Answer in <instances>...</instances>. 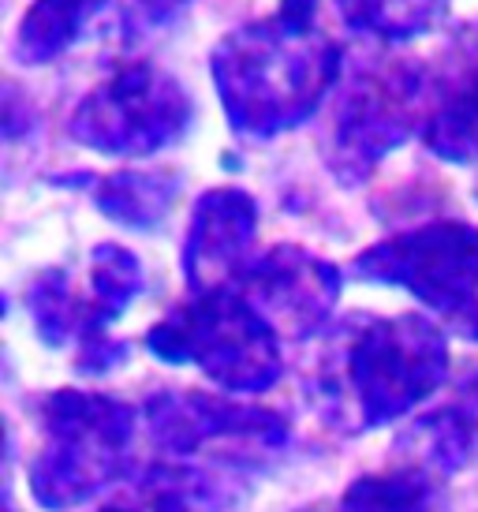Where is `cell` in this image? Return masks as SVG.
Here are the masks:
<instances>
[{
    "instance_id": "5b68a950",
    "label": "cell",
    "mask_w": 478,
    "mask_h": 512,
    "mask_svg": "<svg viewBox=\"0 0 478 512\" xmlns=\"http://www.w3.org/2000/svg\"><path fill=\"white\" fill-rule=\"evenodd\" d=\"M195 120V101L172 72L131 60L105 75L68 120L71 139L94 154L154 157L180 143Z\"/></svg>"
},
{
    "instance_id": "7c38bea8",
    "label": "cell",
    "mask_w": 478,
    "mask_h": 512,
    "mask_svg": "<svg viewBox=\"0 0 478 512\" xmlns=\"http://www.w3.org/2000/svg\"><path fill=\"white\" fill-rule=\"evenodd\" d=\"M422 139L445 161L478 165V57L467 60L434 98V109L422 124Z\"/></svg>"
},
{
    "instance_id": "4fadbf2b",
    "label": "cell",
    "mask_w": 478,
    "mask_h": 512,
    "mask_svg": "<svg viewBox=\"0 0 478 512\" xmlns=\"http://www.w3.org/2000/svg\"><path fill=\"white\" fill-rule=\"evenodd\" d=\"M98 8H105V0H34L15 27L12 57L27 68L57 60L83 38Z\"/></svg>"
},
{
    "instance_id": "8992f818",
    "label": "cell",
    "mask_w": 478,
    "mask_h": 512,
    "mask_svg": "<svg viewBox=\"0 0 478 512\" xmlns=\"http://www.w3.org/2000/svg\"><path fill=\"white\" fill-rule=\"evenodd\" d=\"M355 273L404 288L456 333L478 341V225L430 221L396 232L355 258Z\"/></svg>"
},
{
    "instance_id": "30bf717a",
    "label": "cell",
    "mask_w": 478,
    "mask_h": 512,
    "mask_svg": "<svg viewBox=\"0 0 478 512\" xmlns=\"http://www.w3.org/2000/svg\"><path fill=\"white\" fill-rule=\"evenodd\" d=\"M154 438L172 453H195L202 445L232 441L247 449H277L284 441V423L269 412L225 404L206 393H161L146 404Z\"/></svg>"
},
{
    "instance_id": "5bb4252c",
    "label": "cell",
    "mask_w": 478,
    "mask_h": 512,
    "mask_svg": "<svg viewBox=\"0 0 478 512\" xmlns=\"http://www.w3.org/2000/svg\"><path fill=\"white\" fill-rule=\"evenodd\" d=\"M441 475L422 464L363 475L340 498V512H441Z\"/></svg>"
},
{
    "instance_id": "6da1fadb",
    "label": "cell",
    "mask_w": 478,
    "mask_h": 512,
    "mask_svg": "<svg viewBox=\"0 0 478 512\" xmlns=\"http://www.w3.org/2000/svg\"><path fill=\"white\" fill-rule=\"evenodd\" d=\"M344 68V49L322 30V0H281L269 19L225 34L210 72L228 124L273 139L322 109Z\"/></svg>"
},
{
    "instance_id": "e0dca14e",
    "label": "cell",
    "mask_w": 478,
    "mask_h": 512,
    "mask_svg": "<svg viewBox=\"0 0 478 512\" xmlns=\"http://www.w3.org/2000/svg\"><path fill=\"white\" fill-rule=\"evenodd\" d=\"M187 4H191V0H124L116 19H120V27H124L127 34L139 38V34H150V30L172 23Z\"/></svg>"
},
{
    "instance_id": "ac0fdd59",
    "label": "cell",
    "mask_w": 478,
    "mask_h": 512,
    "mask_svg": "<svg viewBox=\"0 0 478 512\" xmlns=\"http://www.w3.org/2000/svg\"><path fill=\"white\" fill-rule=\"evenodd\" d=\"M101 512H142L139 505H109V509H101Z\"/></svg>"
},
{
    "instance_id": "277c9868",
    "label": "cell",
    "mask_w": 478,
    "mask_h": 512,
    "mask_svg": "<svg viewBox=\"0 0 478 512\" xmlns=\"http://www.w3.org/2000/svg\"><path fill=\"white\" fill-rule=\"evenodd\" d=\"M277 329L232 288L202 292L146 333V348L165 363H191L213 385L262 393L281 378Z\"/></svg>"
},
{
    "instance_id": "52a82bcc",
    "label": "cell",
    "mask_w": 478,
    "mask_h": 512,
    "mask_svg": "<svg viewBox=\"0 0 478 512\" xmlns=\"http://www.w3.org/2000/svg\"><path fill=\"white\" fill-rule=\"evenodd\" d=\"M426 79L415 64H389L366 72L352 83L333 113L329 157L337 176L363 180L378 169L396 146H404L422 131L426 116Z\"/></svg>"
},
{
    "instance_id": "2e32d148",
    "label": "cell",
    "mask_w": 478,
    "mask_h": 512,
    "mask_svg": "<svg viewBox=\"0 0 478 512\" xmlns=\"http://www.w3.org/2000/svg\"><path fill=\"white\" fill-rule=\"evenodd\" d=\"M449 0H333L337 15L352 30L385 38V42H408L419 38L437 23Z\"/></svg>"
},
{
    "instance_id": "3957f363",
    "label": "cell",
    "mask_w": 478,
    "mask_h": 512,
    "mask_svg": "<svg viewBox=\"0 0 478 512\" xmlns=\"http://www.w3.org/2000/svg\"><path fill=\"white\" fill-rule=\"evenodd\" d=\"M42 445L30 464V494L42 509H71L124 475L135 415L101 393L64 389L38 408Z\"/></svg>"
},
{
    "instance_id": "9c48e42d",
    "label": "cell",
    "mask_w": 478,
    "mask_h": 512,
    "mask_svg": "<svg viewBox=\"0 0 478 512\" xmlns=\"http://www.w3.org/2000/svg\"><path fill=\"white\" fill-rule=\"evenodd\" d=\"M258 236V206L243 187H210L198 195L191 225L183 236L180 266L191 296L228 288L251 266V247Z\"/></svg>"
},
{
    "instance_id": "9a60e30c",
    "label": "cell",
    "mask_w": 478,
    "mask_h": 512,
    "mask_svg": "<svg viewBox=\"0 0 478 512\" xmlns=\"http://www.w3.org/2000/svg\"><path fill=\"white\" fill-rule=\"evenodd\" d=\"M86 307L94 314V326L105 333L113 318L127 311V303L142 292V266L120 243H98L90 255V277H86Z\"/></svg>"
},
{
    "instance_id": "7a4b0ae2",
    "label": "cell",
    "mask_w": 478,
    "mask_h": 512,
    "mask_svg": "<svg viewBox=\"0 0 478 512\" xmlns=\"http://www.w3.org/2000/svg\"><path fill=\"white\" fill-rule=\"evenodd\" d=\"M449 374L445 333L422 314L352 318L325 367V389L352 419V430L393 423L434 393Z\"/></svg>"
},
{
    "instance_id": "8fae6325",
    "label": "cell",
    "mask_w": 478,
    "mask_h": 512,
    "mask_svg": "<svg viewBox=\"0 0 478 512\" xmlns=\"http://www.w3.org/2000/svg\"><path fill=\"white\" fill-rule=\"evenodd\" d=\"M94 206L101 214L135 232L161 228L180 199L183 180L172 169H120L109 176H90Z\"/></svg>"
},
{
    "instance_id": "ba28073f",
    "label": "cell",
    "mask_w": 478,
    "mask_h": 512,
    "mask_svg": "<svg viewBox=\"0 0 478 512\" xmlns=\"http://www.w3.org/2000/svg\"><path fill=\"white\" fill-rule=\"evenodd\" d=\"M239 292L277 333L307 341L329 326L340 299V270L303 247L277 243L239 273Z\"/></svg>"
}]
</instances>
